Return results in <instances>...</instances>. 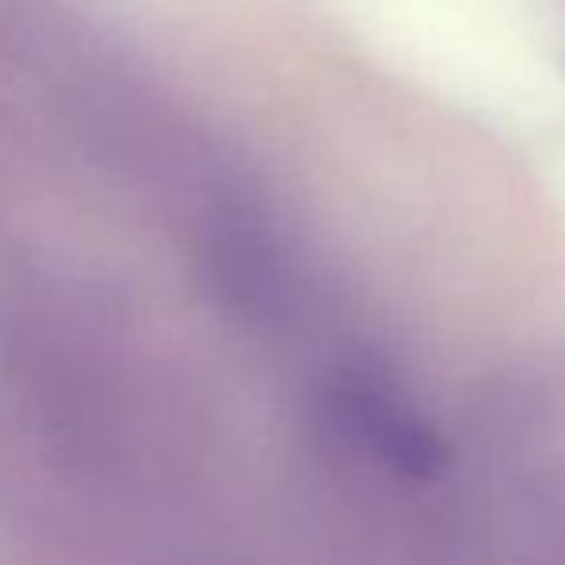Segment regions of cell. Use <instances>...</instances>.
<instances>
[{
    "instance_id": "obj_1",
    "label": "cell",
    "mask_w": 565,
    "mask_h": 565,
    "mask_svg": "<svg viewBox=\"0 0 565 565\" xmlns=\"http://www.w3.org/2000/svg\"><path fill=\"white\" fill-rule=\"evenodd\" d=\"M335 416L377 461H385L393 473L424 481L447 469V443L439 427L416 408L408 393L385 381L381 373L354 370L331 393Z\"/></svg>"
}]
</instances>
